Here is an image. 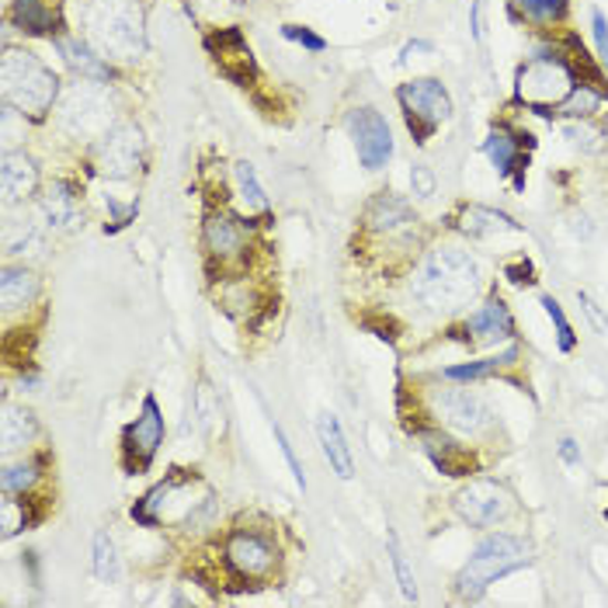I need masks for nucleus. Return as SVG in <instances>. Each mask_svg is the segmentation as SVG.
Instances as JSON below:
<instances>
[{
	"label": "nucleus",
	"instance_id": "1",
	"mask_svg": "<svg viewBox=\"0 0 608 608\" xmlns=\"http://www.w3.org/2000/svg\"><path fill=\"white\" fill-rule=\"evenodd\" d=\"M480 289V268L476 261L459 248H434L424 264L413 272L410 296L431 313H452L467 306Z\"/></svg>",
	"mask_w": 608,
	"mask_h": 608
},
{
	"label": "nucleus",
	"instance_id": "2",
	"mask_svg": "<svg viewBox=\"0 0 608 608\" xmlns=\"http://www.w3.org/2000/svg\"><path fill=\"white\" fill-rule=\"evenodd\" d=\"M84 42L97 56L133 63L143 56V11L136 0H87L81 8Z\"/></svg>",
	"mask_w": 608,
	"mask_h": 608
},
{
	"label": "nucleus",
	"instance_id": "3",
	"mask_svg": "<svg viewBox=\"0 0 608 608\" xmlns=\"http://www.w3.org/2000/svg\"><path fill=\"white\" fill-rule=\"evenodd\" d=\"M528 559H532V549L525 539H518V535H507V532L486 535V539L470 553L467 567L459 570L455 591L462 601H476L486 595V588H491L494 580L522 570Z\"/></svg>",
	"mask_w": 608,
	"mask_h": 608
},
{
	"label": "nucleus",
	"instance_id": "4",
	"mask_svg": "<svg viewBox=\"0 0 608 608\" xmlns=\"http://www.w3.org/2000/svg\"><path fill=\"white\" fill-rule=\"evenodd\" d=\"M0 73H4L8 105H14L21 115L42 118L49 108H53L56 94H60V81L35 53H29V49H8L4 70Z\"/></svg>",
	"mask_w": 608,
	"mask_h": 608
},
{
	"label": "nucleus",
	"instance_id": "5",
	"mask_svg": "<svg viewBox=\"0 0 608 608\" xmlns=\"http://www.w3.org/2000/svg\"><path fill=\"white\" fill-rule=\"evenodd\" d=\"M574 73L564 60L556 56H539L518 70V87L515 97L528 108H553L564 105L574 91Z\"/></svg>",
	"mask_w": 608,
	"mask_h": 608
},
{
	"label": "nucleus",
	"instance_id": "6",
	"mask_svg": "<svg viewBox=\"0 0 608 608\" xmlns=\"http://www.w3.org/2000/svg\"><path fill=\"white\" fill-rule=\"evenodd\" d=\"M397 97H400L407 122H410V133L418 143H424L452 115L449 91L442 87V81H434V77H418V81L400 84Z\"/></svg>",
	"mask_w": 608,
	"mask_h": 608
},
{
	"label": "nucleus",
	"instance_id": "7",
	"mask_svg": "<svg viewBox=\"0 0 608 608\" xmlns=\"http://www.w3.org/2000/svg\"><path fill=\"white\" fill-rule=\"evenodd\" d=\"M452 507L467 525L494 528L511 515V511H515V501H511L507 486H501L497 480H470L467 486H459L455 491Z\"/></svg>",
	"mask_w": 608,
	"mask_h": 608
},
{
	"label": "nucleus",
	"instance_id": "8",
	"mask_svg": "<svg viewBox=\"0 0 608 608\" xmlns=\"http://www.w3.org/2000/svg\"><path fill=\"white\" fill-rule=\"evenodd\" d=\"M223 553H227V567L240 580H264V577H272L275 567H279V549L272 543V535L254 532V528L230 532Z\"/></svg>",
	"mask_w": 608,
	"mask_h": 608
},
{
	"label": "nucleus",
	"instance_id": "9",
	"mask_svg": "<svg viewBox=\"0 0 608 608\" xmlns=\"http://www.w3.org/2000/svg\"><path fill=\"white\" fill-rule=\"evenodd\" d=\"M160 445H164V413L154 397H143L139 418L122 431V462H126L129 473L150 470Z\"/></svg>",
	"mask_w": 608,
	"mask_h": 608
},
{
	"label": "nucleus",
	"instance_id": "10",
	"mask_svg": "<svg viewBox=\"0 0 608 608\" xmlns=\"http://www.w3.org/2000/svg\"><path fill=\"white\" fill-rule=\"evenodd\" d=\"M431 407H434L438 424H445L449 431H459V434H470V438L491 431L494 424L491 407H486L476 394H470V389H438L431 397Z\"/></svg>",
	"mask_w": 608,
	"mask_h": 608
},
{
	"label": "nucleus",
	"instance_id": "11",
	"mask_svg": "<svg viewBox=\"0 0 608 608\" xmlns=\"http://www.w3.org/2000/svg\"><path fill=\"white\" fill-rule=\"evenodd\" d=\"M345 126L352 133V143L358 150V160L365 170H382L394 157V133H389L386 118L376 108H352Z\"/></svg>",
	"mask_w": 608,
	"mask_h": 608
},
{
	"label": "nucleus",
	"instance_id": "12",
	"mask_svg": "<svg viewBox=\"0 0 608 608\" xmlns=\"http://www.w3.org/2000/svg\"><path fill=\"white\" fill-rule=\"evenodd\" d=\"M63 126L73 136L84 139H102L112 129V115H108V97L105 91H94L87 84H77L63 102Z\"/></svg>",
	"mask_w": 608,
	"mask_h": 608
},
{
	"label": "nucleus",
	"instance_id": "13",
	"mask_svg": "<svg viewBox=\"0 0 608 608\" xmlns=\"http://www.w3.org/2000/svg\"><path fill=\"white\" fill-rule=\"evenodd\" d=\"M143 160V133L136 126H115L97 139V170L108 178H129Z\"/></svg>",
	"mask_w": 608,
	"mask_h": 608
},
{
	"label": "nucleus",
	"instance_id": "14",
	"mask_svg": "<svg viewBox=\"0 0 608 608\" xmlns=\"http://www.w3.org/2000/svg\"><path fill=\"white\" fill-rule=\"evenodd\" d=\"M202 240H206V251L212 261L219 264H230L240 261L248 254V230H243L233 216L227 212H209L206 223H202Z\"/></svg>",
	"mask_w": 608,
	"mask_h": 608
},
{
	"label": "nucleus",
	"instance_id": "15",
	"mask_svg": "<svg viewBox=\"0 0 608 608\" xmlns=\"http://www.w3.org/2000/svg\"><path fill=\"white\" fill-rule=\"evenodd\" d=\"M462 331H467L473 345H497V340H507L511 334H515V321H511V310L504 306V300L491 296L480 310H473L467 316Z\"/></svg>",
	"mask_w": 608,
	"mask_h": 608
},
{
	"label": "nucleus",
	"instance_id": "16",
	"mask_svg": "<svg viewBox=\"0 0 608 608\" xmlns=\"http://www.w3.org/2000/svg\"><path fill=\"white\" fill-rule=\"evenodd\" d=\"M206 45L212 49V56L219 60V70H223L227 77H233L237 84H248L254 60H251V49H248V42H243L240 29L216 32V35H209Z\"/></svg>",
	"mask_w": 608,
	"mask_h": 608
},
{
	"label": "nucleus",
	"instance_id": "17",
	"mask_svg": "<svg viewBox=\"0 0 608 608\" xmlns=\"http://www.w3.org/2000/svg\"><path fill=\"white\" fill-rule=\"evenodd\" d=\"M39 206H42L45 223L53 230L70 233V230L81 227V195H77V188H73L70 181H53V185H49Z\"/></svg>",
	"mask_w": 608,
	"mask_h": 608
},
{
	"label": "nucleus",
	"instance_id": "18",
	"mask_svg": "<svg viewBox=\"0 0 608 608\" xmlns=\"http://www.w3.org/2000/svg\"><path fill=\"white\" fill-rule=\"evenodd\" d=\"M316 438H321L324 459L331 462V470L337 473V480H352L355 476V455L348 449L345 428H340V421L334 418L331 410H324L321 418H316Z\"/></svg>",
	"mask_w": 608,
	"mask_h": 608
},
{
	"label": "nucleus",
	"instance_id": "19",
	"mask_svg": "<svg viewBox=\"0 0 608 608\" xmlns=\"http://www.w3.org/2000/svg\"><path fill=\"white\" fill-rule=\"evenodd\" d=\"M421 438V445L424 452L431 455V462L438 470H442L445 476H462V473H470V452L462 449L459 442H452V438L445 431H438V428H424L418 431Z\"/></svg>",
	"mask_w": 608,
	"mask_h": 608
},
{
	"label": "nucleus",
	"instance_id": "20",
	"mask_svg": "<svg viewBox=\"0 0 608 608\" xmlns=\"http://www.w3.org/2000/svg\"><path fill=\"white\" fill-rule=\"evenodd\" d=\"M0 185H4L8 202H24L39 188V167L29 154H4L0 164Z\"/></svg>",
	"mask_w": 608,
	"mask_h": 608
},
{
	"label": "nucleus",
	"instance_id": "21",
	"mask_svg": "<svg viewBox=\"0 0 608 608\" xmlns=\"http://www.w3.org/2000/svg\"><path fill=\"white\" fill-rule=\"evenodd\" d=\"M56 49H60V56L70 63V70H77L81 77H87V81H108L112 77V63L105 56H97L87 42L60 35L56 39Z\"/></svg>",
	"mask_w": 608,
	"mask_h": 608
},
{
	"label": "nucleus",
	"instance_id": "22",
	"mask_svg": "<svg viewBox=\"0 0 608 608\" xmlns=\"http://www.w3.org/2000/svg\"><path fill=\"white\" fill-rule=\"evenodd\" d=\"M39 296V279L29 268H4V279H0V303H4V313H18L29 310Z\"/></svg>",
	"mask_w": 608,
	"mask_h": 608
},
{
	"label": "nucleus",
	"instance_id": "23",
	"mask_svg": "<svg viewBox=\"0 0 608 608\" xmlns=\"http://www.w3.org/2000/svg\"><path fill=\"white\" fill-rule=\"evenodd\" d=\"M365 223H369L373 230H379V233H397V230L413 223V209L403 199H397V195L382 191L373 199L369 212H365Z\"/></svg>",
	"mask_w": 608,
	"mask_h": 608
},
{
	"label": "nucleus",
	"instance_id": "24",
	"mask_svg": "<svg viewBox=\"0 0 608 608\" xmlns=\"http://www.w3.org/2000/svg\"><path fill=\"white\" fill-rule=\"evenodd\" d=\"M35 434H39V424L32 418V410L4 403V418H0V442H4V452L29 449Z\"/></svg>",
	"mask_w": 608,
	"mask_h": 608
},
{
	"label": "nucleus",
	"instance_id": "25",
	"mask_svg": "<svg viewBox=\"0 0 608 608\" xmlns=\"http://www.w3.org/2000/svg\"><path fill=\"white\" fill-rule=\"evenodd\" d=\"M459 230L470 237H497V233H515L518 227L511 223V216L486 209V206H467L459 212Z\"/></svg>",
	"mask_w": 608,
	"mask_h": 608
},
{
	"label": "nucleus",
	"instance_id": "26",
	"mask_svg": "<svg viewBox=\"0 0 608 608\" xmlns=\"http://www.w3.org/2000/svg\"><path fill=\"white\" fill-rule=\"evenodd\" d=\"M11 18H14L18 29L29 32V35H53V29H56V18L42 0H14Z\"/></svg>",
	"mask_w": 608,
	"mask_h": 608
},
{
	"label": "nucleus",
	"instance_id": "27",
	"mask_svg": "<svg viewBox=\"0 0 608 608\" xmlns=\"http://www.w3.org/2000/svg\"><path fill=\"white\" fill-rule=\"evenodd\" d=\"M233 181H237L240 206L248 209V216H251V212H268V209H272V206H268V195H264L261 181H258V170H254L248 160L233 164Z\"/></svg>",
	"mask_w": 608,
	"mask_h": 608
},
{
	"label": "nucleus",
	"instance_id": "28",
	"mask_svg": "<svg viewBox=\"0 0 608 608\" xmlns=\"http://www.w3.org/2000/svg\"><path fill=\"white\" fill-rule=\"evenodd\" d=\"M518 358V348L511 345L504 355H494V358H480V361H462V365H449L445 369V379H483V376H494L501 369H507V365H515Z\"/></svg>",
	"mask_w": 608,
	"mask_h": 608
},
{
	"label": "nucleus",
	"instance_id": "29",
	"mask_svg": "<svg viewBox=\"0 0 608 608\" xmlns=\"http://www.w3.org/2000/svg\"><path fill=\"white\" fill-rule=\"evenodd\" d=\"M483 154L491 157L497 175H511V170L518 167V139L511 136L507 129H494L483 143Z\"/></svg>",
	"mask_w": 608,
	"mask_h": 608
},
{
	"label": "nucleus",
	"instance_id": "30",
	"mask_svg": "<svg viewBox=\"0 0 608 608\" xmlns=\"http://www.w3.org/2000/svg\"><path fill=\"white\" fill-rule=\"evenodd\" d=\"M39 476H42V459H14L4 467L0 486H4V494H29Z\"/></svg>",
	"mask_w": 608,
	"mask_h": 608
},
{
	"label": "nucleus",
	"instance_id": "31",
	"mask_svg": "<svg viewBox=\"0 0 608 608\" xmlns=\"http://www.w3.org/2000/svg\"><path fill=\"white\" fill-rule=\"evenodd\" d=\"M94 574L102 577L105 584H115L122 577V564H118V549H115V539L105 532V528H97L94 532Z\"/></svg>",
	"mask_w": 608,
	"mask_h": 608
},
{
	"label": "nucleus",
	"instance_id": "32",
	"mask_svg": "<svg viewBox=\"0 0 608 608\" xmlns=\"http://www.w3.org/2000/svg\"><path fill=\"white\" fill-rule=\"evenodd\" d=\"M386 546H389V559H394V570H397V580H400V591L407 601H418V580H413V570L407 564V553L397 539V532L386 535Z\"/></svg>",
	"mask_w": 608,
	"mask_h": 608
},
{
	"label": "nucleus",
	"instance_id": "33",
	"mask_svg": "<svg viewBox=\"0 0 608 608\" xmlns=\"http://www.w3.org/2000/svg\"><path fill=\"white\" fill-rule=\"evenodd\" d=\"M598 105H601V94L591 84H580V87L570 91V97L564 102V115L567 118H588V115H595Z\"/></svg>",
	"mask_w": 608,
	"mask_h": 608
},
{
	"label": "nucleus",
	"instance_id": "34",
	"mask_svg": "<svg viewBox=\"0 0 608 608\" xmlns=\"http://www.w3.org/2000/svg\"><path fill=\"white\" fill-rule=\"evenodd\" d=\"M543 306H546V313H549V321H553V327H556V340H559V352H574V345H577V337H574V327H570V321L564 316V306H559L553 296H543Z\"/></svg>",
	"mask_w": 608,
	"mask_h": 608
},
{
	"label": "nucleus",
	"instance_id": "35",
	"mask_svg": "<svg viewBox=\"0 0 608 608\" xmlns=\"http://www.w3.org/2000/svg\"><path fill=\"white\" fill-rule=\"evenodd\" d=\"M511 4H515L532 21H553V18L564 14L567 0H511Z\"/></svg>",
	"mask_w": 608,
	"mask_h": 608
},
{
	"label": "nucleus",
	"instance_id": "36",
	"mask_svg": "<svg viewBox=\"0 0 608 608\" xmlns=\"http://www.w3.org/2000/svg\"><path fill=\"white\" fill-rule=\"evenodd\" d=\"M24 507H29V501H14V494H8V501H4V535L8 539L14 532L29 528L35 522V515H29Z\"/></svg>",
	"mask_w": 608,
	"mask_h": 608
},
{
	"label": "nucleus",
	"instance_id": "37",
	"mask_svg": "<svg viewBox=\"0 0 608 608\" xmlns=\"http://www.w3.org/2000/svg\"><path fill=\"white\" fill-rule=\"evenodd\" d=\"M272 431H275V442H279V449H282L285 462H289V470H292V480H296L300 491H306V473H303V462L296 459V452H292V445H289V438H285L282 424H279V421H272Z\"/></svg>",
	"mask_w": 608,
	"mask_h": 608
},
{
	"label": "nucleus",
	"instance_id": "38",
	"mask_svg": "<svg viewBox=\"0 0 608 608\" xmlns=\"http://www.w3.org/2000/svg\"><path fill=\"white\" fill-rule=\"evenodd\" d=\"M282 35L292 39V42H300L303 49H310V53H324V49H327V42L321 35H313L310 29H303V24H285Z\"/></svg>",
	"mask_w": 608,
	"mask_h": 608
},
{
	"label": "nucleus",
	"instance_id": "39",
	"mask_svg": "<svg viewBox=\"0 0 608 608\" xmlns=\"http://www.w3.org/2000/svg\"><path fill=\"white\" fill-rule=\"evenodd\" d=\"M577 303H580L584 313H588V321L595 324V331H598V334H608V316L598 310V303L588 296V292H577Z\"/></svg>",
	"mask_w": 608,
	"mask_h": 608
},
{
	"label": "nucleus",
	"instance_id": "40",
	"mask_svg": "<svg viewBox=\"0 0 608 608\" xmlns=\"http://www.w3.org/2000/svg\"><path fill=\"white\" fill-rule=\"evenodd\" d=\"M591 24H595V42H598V60L608 70V18L601 11H595L591 14Z\"/></svg>",
	"mask_w": 608,
	"mask_h": 608
},
{
	"label": "nucleus",
	"instance_id": "41",
	"mask_svg": "<svg viewBox=\"0 0 608 608\" xmlns=\"http://www.w3.org/2000/svg\"><path fill=\"white\" fill-rule=\"evenodd\" d=\"M410 181H413V195H421V199H428V195H434V175H431V170H428L424 164H421V167H413Z\"/></svg>",
	"mask_w": 608,
	"mask_h": 608
},
{
	"label": "nucleus",
	"instance_id": "42",
	"mask_svg": "<svg viewBox=\"0 0 608 608\" xmlns=\"http://www.w3.org/2000/svg\"><path fill=\"white\" fill-rule=\"evenodd\" d=\"M559 459H564L567 467H580V449H577L574 438H564V442H559Z\"/></svg>",
	"mask_w": 608,
	"mask_h": 608
},
{
	"label": "nucleus",
	"instance_id": "43",
	"mask_svg": "<svg viewBox=\"0 0 608 608\" xmlns=\"http://www.w3.org/2000/svg\"><path fill=\"white\" fill-rule=\"evenodd\" d=\"M507 275H511V282H532V279H528V275H532V268H528V261H525V264L507 268Z\"/></svg>",
	"mask_w": 608,
	"mask_h": 608
}]
</instances>
